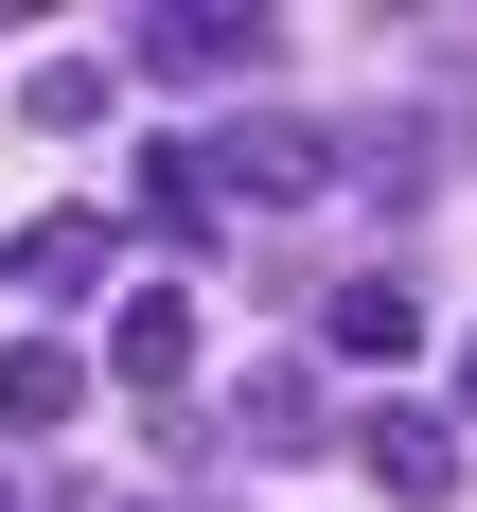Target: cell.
<instances>
[{
	"label": "cell",
	"mask_w": 477,
	"mask_h": 512,
	"mask_svg": "<svg viewBox=\"0 0 477 512\" xmlns=\"http://www.w3.org/2000/svg\"><path fill=\"white\" fill-rule=\"evenodd\" d=\"M212 159V212H318L336 195V124H301V106H230V124H195Z\"/></svg>",
	"instance_id": "6da1fadb"
},
{
	"label": "cell",
	"mask_w": 477,
	"mask_h": 512,
	"mask_svg": "<svg viewBox=\"0 0 477 512\" xmlns=\"http://www.w3.org/2000/svg\"><path fill=\"white\" fill-rule=\"evenodd\" d=\"M195 442H230V460H318V442H336V389H318L301 354H248V371H230V407H212Z\"/></svg>",
	"instance_id": "7a4b0ae2"
},
{
	"label": "cell",
	"mask_w": 477,
	"mask_h": 512,
	"mask_svg": "<svg viewBox=\"0 0 477 512\" xmlns=\"http://www.w3.org/2000/svg\"><path fill=\"white\" fill-rule=\"evenodd\" d=\"M124 71H159V89H248V71H265V18H230V0H159L142 36H124Z\"/></svg>",
	"instance_id": "3957f363"
},
{
	"label": "cell",
	"mask_w": 477,
	"mask_h": 512,
	"mask_svg": "<svg viewBox=\"0 0 477 512\" xmlns=\"http://www.w3.org/2000/svg\"><path fill=\"white\" fill-rule=\"evenodd\" d=\"M354 442H371V477H389L407 512H442V495H460V424L424 407V389H389V407H354Z\"/></svg>",
	"instance_id": "277c9868"
},
{
	"label": "cell",
	"mask_w": 477,
	"mask_h": 512,
	"mask_svg": "<svg viewBox=\"0 0 477 512\" xmlns=\"http://www.w3.org/2000/svg\"><path fill=\"white\" fill-rule=\"evenodd\" d=\"M195 371V283H124L106 301V389H177Z\"/></svg>",
	"instance_id": "5b68a950"
},
{
	"label": "cell",
	"mask_w": 477,
	"mask_h": 512,
	"mask_svg": "<svg viewBox=\"0 0 477 512\" xmlns=\"http://www.w3.org/2000/svg\"><path fill=\"white\" fill-rule=\"evenodd\" d=\"M106 265H124L106 212H36V230L0 248V283H36V301H106Z\"/></svg>",
	"instance_id": "8992f818"
},
{
	"label": "cell",
	"mask_w": 477,
	"mask_h": 512,
	"mask_svg": "<svg viewBox=\"0 0 477 512\" xmlns=\"http://www.w3.org/2000/svg\"><path fill=\"white\" fill-rule=\"evenodd\" d=\"M318 336H336L354 371H407L424 354V301H407V283H318Z\"/></svg>",
	"instance_id": "52a82bcc"
},
{
	"label": "cell",
	"mask_w": 477,
	"mask_h": 512,
	"mask_svg": "<svg viewBox=\"0 0 477 512\" xmlns=\"http://www.w3.org/2000/svg\"><path fill=\"white\" fill-rule=\"evenodd\" d=\"M71 407H89V354H71V336H18V354H0V424H18V442H53Z\"/></svg>",
	"instance_id": "ba28073f"
},
{
	"label": "cell",
	"mask_w": 477,
	"mask_h": 512,
	"mask_svg": "<svg viewBox=\"0 0 477 512\" xmlns=\"http://www.w3.org/2000/svg\"><path fill=\"white\" fill-rule=\"evenodd\" d=\"M124 212H142L159 248H212V159H195V142H142V177H124Z\"/></svg>",
	"instance_id": "9c48e42d"
},
{
	"label": "cell",
	"mask_w": 477,
	"mask_h": 512,
	"mask_svg": "<svg viewBox=\"0 0 477 512\" xmlns=\"http://www.w3.org/2000/svg\"><path fill=\"white\" fill-rule=\"evenodd\" d=\"M18 106H36L53 142H89V124H106V53H36V71H18Z\"/></svg>",
	"instance_id": "30bf717a"
},
{
	"label": "cell",
	"mask_w": 477,
	"mask_h": 512,
	"mask_svg": "<svg viewBox=\"0 0 477 512\" xmlns=\"http://www.w3.org/2000/svg\"><path fill=\"white\" fill-rule=\"evenodd\" d=\"M442 424H477V318H460V354H442Z\"/></svg>",
	"instance_id": "8fae6325"
},
{
	"label": "cell",
	"mask_w": 477,
	"mask_h": 512,
	"mask_svg": "<svg viewBox=\"0 0 477 512\" xmlns=\"http://www.w3.org/2000/svg\"><path fill=\"white\" fill-rule=\"evenodd\" d=\"M0 512H18V495H0Z\"/></svg>",
	"instance_id": "7c38bea8"
}]
</instances>
